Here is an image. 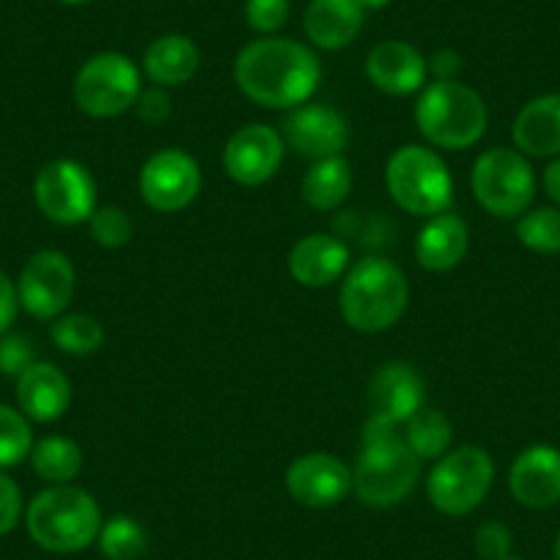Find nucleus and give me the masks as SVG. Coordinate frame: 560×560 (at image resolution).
I'll list each match as a JSON object with an SVG mask.
<instances>
[{
	"mask_svg": "<svg viewBox=\"0 0 560 560\" xmlns=\"http://www.w3.org/2000/svg\"><path fill=\"white\" fill-rule=\"evenodd\" d=\"M234 80L256 105L294 110L319 89L322 61L303 42L264 36L242 47L234 61Z\"/></svg>",
	"mask_w": 560,
	"mask_h": 560,
	"instance_id": "1",
	"label": "nucleus"
},
{
	"mask_svg": "<svg viewBox=\"0 0 560 560\" xmlns=\"http://www.w3.org/2000/svg\"><path fill=\"white\" fill-rule=\"evenodd\" d=\"M420 459L412 454L398 427L365 420L360 454L352 470V489L360 503L374 509L398 505L418 483Z\"/></svg>",
	"mask_w": 560,
	"mask_h": 560,
	"instance_id": "2",
	"label": "nucleus"
},
{
	"mask_svg": "<svg viewBox=\"0 0 560 560\" xmlns=\"http://www.w3.org/2000/svg\"><path fill=\"white\" fill-rule=\"evenodd\" d=\"M341 316L358 332H385L404 316L409 303L407 275L382 256H365L352 264L341 283Z\"/></svg>",
	"mask_w": 560,
	"mask_h": 560,
	"instance_id": "3",
	"label": "nucleus"
},
{
	"mask_svg": "<svg viewBox=\"0 0 560 560\" xmlns=\"http://www.w3.org/2000/svg\"><path fill=\"white\" fill-rule=\"evenodd\" d=\"M415 124L432 147L462 152L483 138L489 113L476 89L459 80H434L418 96Z\"/></svg>",
	"mask_w": 560,
	"mask_h": 560,
	"instance_id": "4",
	"label": "nucleus"
},
{
	"mask_svg": "<svg viewBox=\"0 0 560 560\" xmlns=\"http://www.w3.org/2000/svg\"><path fill=\"white\" fill-rule=\"evenodd\" d=\"M100 503L85 489L58 483L28 505V533L47 552H80L100 538Z\"/></svg>",
	"mask_w": 560,
	"mask_h": 560,
	"instance_id": "5",
	"label": "nucleus"
},
{
	"mask_svg": "<svg viewBox=\"0 0 560 560\" xmlns=\"http://www.w3.org/2000/svg\"><path fill=\"white\" fill-rule=\"evenodd\" d=\"M385 185L393 201L409 214L434 218L451 212L454 179L438 152L427 147H401L385 168Z\"/></svg>",
	"mask_w": 560,
	"mask_h": 560,
	"instance_id": "6",
	"label": "nucleus"
},
{
	"mask_svg": "<svg viewBox=\"0 0 560 560\" xmlns=\"http://www.w3.org/2000/svg\"><path fill=\"white\" fill-rule=\"evenodd\" d=\"M476 201L503 220L522 218L536 196V174L530 160L516 149H489L476 160L470 174Z\"/></svg>",
	"mask_w": 560,
	"mask_h": 560,
	"instance_id": "7",
	"label": "nucleus"
},
{
	"mask_svg": "<svg viewBox=\"0 0 560 560\" xmlns=\"http://www.w3.org/2000/svg\"><path fill=\"white\" fill-rule=\"evenodd\" d=\"M494 481V462L478 445H462L434 462L429 472V500L445 516H465L487 500Z\"/></svg>",
	"mask_w": 560,
	"mask_h": 560,
	"instance_id": "8",
	"label": "nucleus"
},
{
	"mask_svg": "<svg viewBox=\"0 0 560 560\" xmlns=\"http://www.w3.org/2000/svg\"><path fill=\"white\" fill-rule=\"evenodd\" d=\"M140 91V69L124 52H96L74 74V102L91 118L121 116Z\"/></svg>",
	"mask_w": 560,
	"mask_h": 560,
	"instance_id": "9",
	"label": "nucleus"
},
{
	"mask_svg": "<svg viewBox=\"0 0 560 560\" xmlns=\"http://www.w3.org/2000/svg\"><path fill=\"white\" fill-rule=\"evenodd\" d=\"M39 212L58 225H78L96 212V185L89 168L74 160H52L36 174Z\"/></svg>",
	"mask_w": 560,
	"mask_h": 560,
	"instance_id": "10",
	"label": "nucleus"
},
{
	"mask_svg": "<svg viewBox=\"0 0 560 560\" xmlns=\"http://www.w3.org/2000/svg\"><path fill=\"white\" fill-rule=\"evenodd\" d=\"M140 198L154 212H182L201 192V168L182 149H163L140 168Z\"/></svg>",
	"mask_w": 560,
	"mask_h": 560,
	"instance_id": "11",
	"label": "nucleus"
},
{
	"mask_svg": "<svg viewBox=\"0 0 560 560\" xmlns=\"http://www.w3.org/2000/svg\"><path fill=\"white\" fill-rule=\"evenodd\" d=\"M74 294V267L61 250H39L25 261L18 300L34 319L50 322L63 314Z\"/></svg>",
	"mask_w": 560,
	"mask_h": 560,
	"instance_id": "12",
	"label": "nucleus"
},
{
	"mask_svg": "<svg viewBox=\"0 0 560 560\" xmlns=\"http://www.w3.org/2000/svg\"><path fill=\"white\" fill-rule=\"evenodd\" d=\"M283 135L267 124H245L223 149V168L242 187H258L278 174L283 163Z\"/></svg>",
	"mask_w": 560,
	"mask_h": 560,
	"instance_id": "13",
	"label": "nucleus"
},
{
	"mask_svg": "<svg viewBox=\"0 0 560 560\" xmlns=\"http://www.w3.org/2000/svg\"><path fill=\"white\" fill-rule=\"evenodd\" d=\"M427 398V385L418 371L404 360H390L380 365L369 380V418L390 427H404Z\"/></svg>",
	"mask_w": 560,
	"mask_h": 560,
	"instance_id": "14",
	"label": "nucleus"
},
{
	"mask_svg": "<svg viewBox=\"0 0 560 560\" xmlns=\"http://www.w3.org/2000/svg\"><path fill=\"white\" fill-rule=\"evenodd\" d=\"M283 143L308 160L338 158L349 143V124L330 105H300L283 118Z\"/></svg>",
	"mask_w": 560,
	"mask_h": 560,
	"instance_id": "15",
	"label": "nucleus"
},
{
	"mask_svg": "<svg viewBox=\"0 0 560 560\" xmlns=\"http://www.w3.org/2000/svg\"><path fill=\"white\" fill-rule=\"evenodd\" d=\"M287 489L305 509H330L352 492V470L332 454H305L289 465Z\"/></svg>",
	"mask_w": 560,
	"mask_h": 560,
	"instance_id": "16",
	"label": "nucleus"
},
{
	"mask_svg": "<svg viewBox=\"0 0 560 560\" xmlns=\"http://www.w3.org/2000/svg\"><path fill=\"white\" fill-rule=\"evenodd\" d=\"M509 489L525 509L544 511L560 503V451L552 445H530L509 470Z\"/></svg>",
	"mask_w": 560,
	"mask_h": 560,
	"instance_id": "17",
	"label": "nucleus"
},
{
	"mask_svg": "<svg viewBox=\"0 0 560 560\" xmlns=\"http://www.w3.org/2000/svg\"><path fill=\"white\" fill-rule=\"evenodd\" d=\"M365 74L371 83L390 96H409L427 85L429 61L420 56L418 47L407 42H380L365 58Z\"/></svg>",
	"mask_w": 560,
	"mask_h": 560,
	"instance_id": "18",
	"label": "nucleus"
},
{
	"mask_svg": "<svg viewBox=\"0 0 560 560\" xmlns=\"http://www.w3.org/2000/svg\"><path fill=\"white\" fill-rule=\"evenodd\" d=\"M349 269V247L332 234L303 236L289 253V272L305 289H325L341 280Z\"/></svg>",
	"mask_w": 560,
	"mask_h": 560,
	"instance_id": "19",
	"label": "nucleus"
},
{
	"mask_svg": "<svg viewBox=\"0 0 560 560\" xmlns=\"http://www.w3.org/2000/svg\"><path fill=\"white\" fill-rule=\"evenodd\" d=\"M18 401L25 418L36 423H52L69 409L72 385L58 365L36 360L18 376Z\"/></svg>",
	"mask_w": 560,
	"mask_h": 560,
	"instance_id": "20",
	"label": "nucleus"
},
{
	"mask_svg": "<svg viewBox=\"0 0 560 560\" xmlns=\"http://www.w3.org/2000/svg\"><path fill=\"white\" fill-rule=\"evenodd\" d=\"M514 147L525 158H560V94H541L516 113Z\"/></svg>",
	"mask_w": 560,
	"mask_h": 560,
	"instance_id": "21",
	"label": "nucleus"
},
{
	"mask_svg": "<svg viewBox=\"0 0 560 560\" xmlns=\"http://www.w3.org/2000/svg\"><path fill=\"white\" fill-rule=\"evenodd\" d=\"M365 12L358 0H311L305 9V36L319 50H343L360 36Z\"/></svg>",
	"mask_w": 560,
	"mask_h": 560,
	"instance_id": "22",
	"label": "nucleus"
},
{
	"mask_svg": "<svg viewBox=\"0 0 560 560\" xmlns=\"http://www.w3.org/2000/svg\"><path fill=\"white\" fill-rule=\"evenodd\" d=\"M470 247L467 223L454 212L429 218L415 240V258L427 272H451L462 264Z\"/></svg>",
	"mask_w": 560,
	"mask_h": 560,
	"instance_id": "23",
	"label": "nucleus"
},
{
	"mask_svg": "<svg viewBox=\"0 0 560 560\" xmlns=\"http://www.w3.org/2000/svg\"><path fill=\"white\" fill-rule=\"evenodd\" d=\"M201 67L198 45L185 34H165L143 52V74L160 89H176L192 80Z\"/></svg>",
	"mask_w": 560,
	"mask_h": 560,
	"instance_id": "24",
	"label": "nucleus"
},
{
	"mask_svg": "<svg viewBox=\"0 0 560 560\" xmlns=\"http://www.w3.org/2000/svg\"><path fill=\"white\" fill-rule=\"evenodd\" d=\"M349 192H352V168L341 154L316 160L303 179V201L316 212H332L347 201Z\"/></svg>",
	"mask_w": 560,
	"mask_h": 560,
	"instance_id": "25",
	"label": "nucleus"
},
{
	"mask_svg": "<svg viewBox=\"0 0 560 560\" xmlns=\"http://www.w3.org/2000/svg\"><path fill=\"white\" fill-rule=\"evenodd\" d=\"M404 440L412 448V454L420 462L445 456L451 451V440H454V427L440 409L420 407L412 418L404 423Z\"/></svg>",
	"mask_w": 560,
	"mask_h": 560,
	"instance_id": "26",
	"label": "nucleus"
},
{
	"mask_svg": "<svg viewBox=\"0 0 560 560\" xmlns=\"http://www.w3.org/2000/svg\"><path fill=\"white\" fill-rule=\"evenodd\" d=\"M31 465H34L36 476L42 481L52 483H69L80 476L83 470V451L74 440L69 438H45L34 445L31 451Z\"/></svg>",
	"mask_w": 560,
	"mask_h": 560,
	"instance_id": "27",
	"label": "nucleus"
},
{
	"mask_svg": "<svg viewBox=\"0 0 560 560\" xmlns=\"http://www.w3.org/2000/svg\"><path fill=\"white\" fill-rule=\"evenodd\" d=\"M50 338L61 352L83 358V354L100 352L102 343H105V330H102V325L94 316L69 314L52 325Z\"/></svg>",
	"mask_w": 560,
	"mask_h": 560,
	"instance_id": "28",
	"label": "nucleus"
},
{
	"mask_svg": "<svg viewBox=\"0 0 560 560\" xmlns=\"http://www.w3.org/2000/svg\"><path fill=\"white\" fill-rule=\"evenodd\" d=\"M100 549L107 560H138L147 549V530L132 520V516H113L102 522Z\"/></svg>",
	"mask_w": 560,
	"mask_h": 560,
	"instance_id": "29",
	"label": "nucleus"
},
{
	"mask_svg": "<svg viewBox=\"0 0 560 560\" xmlns=\"http://www.w3.org/2000/svg\"><path fill=\"white\" fill-rule=\"evenodd\" d=\"M516 236L533 253H541V256L560 253V209L541 207L525 212L516 223Z\"/></svg>",
	"mask_w": 560,
	"mask_h": 560,
	"instance_id": "30",
	"label": "nucleus"
},
{
	"mask_svg": "<svg viewBox=\"0 0 560 560\" xmlns=\"http://www.w3.org/2000/svg\"><path fill=\"white\" fill-rule=\"evenodd\" d=\"M34 451V432L23 412L0 404V470L25 462Z\"/></svg>",
	"mask_w": 560,
	"mask_h": 560,
	"instance_id": "31",
	"label": "nucleus"
},
{
	"mask_svg": "<svg viewBox=\"0 0 560 560\" xmlns=\"http://www.w3.org/2000/svg\"><path fill=\"white\" fill-rule=\"evenodd\" d=\"M91 236L100 247L107 250H116L124 247L132 240V220L127 218V212L118 207H96V212L89 220Z\"/></svg>",
	"mask_w": 560,
	"mask_h": 560,
	"instance_id": "32",
	"label": "nucleus"
},
{
	"mask_svg": "<svg viewBox=\"0 0 560 560\" xmlns=\"http://www.w3.org/2000/svg\"><path fill=\"white\" fill-rule=\"evenodd\" d=\"M292 3L289 0H247L245 20L256 34L275 36L289 23Z\"/></svg>",
	"mask_w": 560,
	"mask_h": 560,
	"instance_id": "33",
	"label": "nucleus"
},
{
	"mask_svg": "<svg viewBox=\"0 0 560 560\" xmlns=\"http://www.w3.org/2000/svg\"><path fill=\"white\" fill-rule=\"evenodd\" d=\"M36 363L34 343L25 336H3L0 338V371L7 376H20L25 369Z\"/></svg>",
	"mask_w": 560,
	"mask_h": 560,
	"instance_id": "34",
	"label": "nucleus"
},
{
	"mask_svg": "<svg viewBox=\"0 0 560 560\" xmlns=\"http://www.w3.org/2000/svg\"><path fill=\"white\" fill-rule=\"evenodd\" d=\"M511 530L503 522H483L476 530V552L483 560H505L511 555Z\"/></svg>",
	"mask_w": 560,
	"mask_h": 560,
	"instance_id": "35",
	"label": "nucleus"
},
{
	"mask_svg": "<svg viewBox=\"0 0 560 560\" xmlns=\"http://www.w3.org/2000/svg\"><path fill=\"white\" fill-rule=\"evenodd\" d=\"M20 514H23V494L20 487L9 476L0 472V536H7L18 527Z\"/></svg>",
	"mask_w": 560,
	"mask_h": 560,
	"instance_id": "36",
	"label": "nucleus"
},
{
	"mask_svg": "<svg viewBox=\"0 0 560 560\" xmlns=\"http://www.w3.org/2000/svg\"><path fill=\"white\" fill-rule=\"evenodd\" d=\"M135 107H138L140 121L152 124V127H160V124H165L171 118V113H174V107H171V96L165 94L160 85H158V89L140 91Z\"/></svg>",
	"mask_w": 560,
	"mask_h": 560,
	"instance_id": "37",
	"label": "nucleus"
},
{
	"mask_svg": "<svg viewBox=\"0 0 560 560\" xmlns=\"http://www.w3.org/2000/svg\"><path fill=\"white\" fill-rule=\"evenodd\" d=\"M18 308H20V300H18V287L12 283L7 272H0V336H7L9 327L14 325L18 319Z\"/></svg>",
	"mask_w": 560,
	"mask_h": 560,
	"instance_id": "38",
	"label": "nucleus"
},
{
	"mask_svg": "<svg viewBox=\"0 0 560 560\" xmlns=\"http://www.w3.org/2000/svg\"><path fill=\"white\" fill-rule=\"evenodd\" d=\"M429 72H432L438 80H456L462 72L459 52L448 50V47L438 50L432 58H429Z\"/></svg>",
	"mask_w": 560,
	"mask_h": 560,
	"instance_id": "39",
	"label": "nucleus"
},
{
	"mask_svg": "<svg viewBox=\"0 0 560 560\" xmlns=\"http://www.w3.org/2000/svg\"><path fill=\"white\" fill-rule=\"evenodd\" d=\"M544 192H547L549 201L560 209V158H555L552 163L544 168Z\"/></svg>",
	"mask_w": 560,
	"mask_h": 560,
	"instance_id": "40",
	"label": "nucleus"
},
{
	"mask_svg": "<svg viewBox=\"0 0 560 560\" xmlns=\"http://www.w3.org/2000/svg\"><path fill=\"white\" fill-rule=\"evenodd\" d=\"M360 7H363V12H380V9L390 7L393 0H358Z\"/></svg>",
	"mask_w": 560,
	"mask_h": 560,
	"instance_id": "41",
	"label": "nucleus"
},
{
	"mask_svg": "<svg viewBox=\"0 0 560 560\" xmlns=\"http://www.w3.org/2000/svg\"><path fill=\"white\" fill-rule=\"evenodd\" d=\"M67 7H83V3H91V0H61Z\"/></svg>",
	"mask_w": 560,
	"mask_h": 560,
	"instance_id": "42",
	"label": "nucleus"
},
{
	"mask_svg": "<svg viewBox=\"0 0 560 560\" xmlns=\"http://www.w3.org/2000/svg\"><path fill=\"white\" fill-rule=\"evenodd\" d=\"M555 560H560V533L558 538H555Z\"/></svg>",
	"mask_w": 560,
	"mask_h": 560,
	"instance_id": "43",
	"label": "nucleus"
},
{
	"mask_svg": "<svg viewBox=\"0 0 560 560\" xmlns=\"http://www.w3.org/2000/svg\"><path fill=\"white\" fill-rule=\"evenodd\" d=\"M505 560H514V558H505Z\"/></svg>",
	"mask_w": 560,
	"mask_h": 560,
	"instance_id": "44",
	"label": "nucleus"
}]
</instances>
